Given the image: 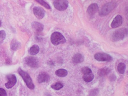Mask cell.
I'll use <instances>...</instances> for the list:
<instances>
[{"instance_id": "ffe728a7", "label": "cell", "mask_w": 128, "mask_h": 96, "mask_svg": "<svg viewBox=\"0 0 128 96\" xmlns=\"http://www.w3.org/2000/svg\"><path fill=\"white\" fill-rule=\"evenodd\" d=\"M117 69L118 72L120 74H124V72H125V70H126V65H125L124 63L121 62V63H119V64H118V66Z\"/></svg>"}, {"instance_id": "484cf974", "label": "cell", "mask_w": 128, "mask_h": 96, "mask_svg": "<svg viewBox=\"0 0 128 96\" xmlns=\"http://www.w3.org/2000/svg\"><path fill=\"white\" fill-rule=\"evenodd\" d=\"M7 93L5 89L0 88V96H6Z\"/></svg>"}, {"instance_id": "7a4b0ae2", "label": "cell", "mask_w": 128, "mask_h": 96, "mask_svg": "<svg viewBox=\"0 0 128 96\" xmlns=\"http://www.w3.org/2000/svg\"><path fill=\"white\" fill-rule=\"evenodd\" d=\"M18 72L22 78L28 88L31 90L34 89V85L33 83L31 78L29 74L20 68H19L18 69Z\"/></svg>"}, {"instance_id": "d6986e66", "label": "cell", "mask_w": 128, "mask_h": 96, "mask_svg": "<svg viewBox=\"0 0 128 96\" xmlns=\"http://www.w3.org/2000/svg\"><path fill=\"white\" fill-rule=\"evenodd\" d=\"M94 76L92 72L84 75L83 76V79L85 82L87 83H89L92 81L94 79Z\"/></svg>"}, {"instance_id": "3957f363", "label": "cell", "mask_w": 128, "mask_h": 96, "mask_svg": "<svg viewBox=\"0 0 128 96\" xmlns=\"http://www.w3.org/2000/svg\"><path fill=\"white\" fill-rule=\"evenodd\" d=\"M117 3L114 1L106 3L101 9L99 12V15L101 17H104L108 15L117 7Z\"/></svg>"}, {"instance_id": "ba28073f", "label": "cell", "mask_w": 128, "mask_h": 96, "mask_svg": "<svg viewBox=\"0 0 128 96\" xmlns=\"http://www.w3.org/2000/svg\"><path fill=\"white\" fill-rule=\"evenodd\" d=\"M8 82L5 84V86L8 89L11 88L14 86L17 83V78L15 75L11 74L6 76Z\"/></svg>"}, {"instance_id": "6da1fadb", "label": "cell", "mask_w": 128, "mask_h": 96, "mask_svg": "<svg viewBox=\"0 0 128 96\" xmlns=\"http://www.w3.org/2000/svg\"><path fill=\"white\" fill-rule=\"evenodd\" d=\"M128 29L122 28L114 32L111 36V39L113 42H117L124 39L128 35Z\"/></svg>"}, {"instance_id": "52a82bcc", "label": "cell", "mask_w": 128, "mask_h": 96, "mask_svg": "<svg viewBox=\"0 0 128 96\" xmlns=\"http://www.w3.org/2000/svg\"><path fill=\"white\" fill-rule=\"evenodd\" d=\"M94 58L97 61L101 62H110L113 58L110 55L106 53H98L94 55Z\"/></svg>"}, {"instance_id": "277c9868", "label": "cell", "mask_w": 128, "mask_h": 96, "mask_svg": "<svg viewBox=\"0 0 128 96\" xmlns=\"http://www.w3.org/2000/svg\"><path fill=\"white\" fill-rule=\"evenodd\" d=\"M50 39L51 43L54 45L64 44L66 42V39L64 36L61 33L58 32H55L52 33Z\"/></svg>"}, {"instance_id": "8992f818", "label": "cell", "mask_w": 128, "mask_h": 96, "mask_svg": "<svg viewBox=\"0 0 128 96\" xmlns=\"http://www.w3.org/2000/svg\"><path fill=\"white\" fill-rule=\"evenodd\" d=\"M24 62L31 68H37L39 66V62L38 59L33 56H28L25 58Z\"/></svg>"}, {"instance_id": "4fadbf2b", "label": "cell", "mask_w": 128, "mask_h": 96, "mask_svg": "<svg viewBox=\"0 0 128 96\" xmlns=\"http://www.w3.org/2000/svg\"><path fill=\"white\" fill-rule=\"evenodd\" d=\"M84 57L82 54L78 53L75 54L72 58V61L74 64H78L83 62Z\"/></svg>"}, {"instance_id": "30bf717a", "label": "cell", "mask_w": 128, "mask_h": 96, "mask_svg": "<svg viewBox=\"0 0 128 96\" xmlns=\"http://www.w3.org/2000/svg\"><path fill=\"white\" fill-rule=\"evenodd\" d=\"M123 19L122 16L118 15L114 19L111 24V27L113 28H116L121 26L123 24Z\"/></svg>"}, {"instance_id": "e0dca14e", "label": "cell", "mask_w": 128, "mask_h": 96, "mask_svg": "<svg viewBox=\"0 0 128 96\" xmlns=\"http://www.w3.org/2000/svg\"><path fill=\"white\" fill-rule=\"evenodd\" d=\"M110 71H111L110 69L107 67H105L99 69L98 72V74L100 77H104L109 74Z\"/></svg>"}, {"instance_id": "9a60e30c", "label": "cell", "mask_w": 128, "mask_h": 96, "mask_svg": "<svg viewBox=\"0 0 128 96\" xmlns=\"http://www.w3.org/2000/svg\"><path fill=\"white\" fill-rule=\"evenodd\" d=\"M21 47V43L19 42L15 39L12 41L11 43V47L12 50L16 51L20 49Z\"/></svg>"}, {"instance_id": "ac0fdd59", "label": "cell", "mask_w": 128, "mask_h": 96, "mask_svg": "<svg viewBox=\"0 0 128 96\" xmlns=\"http://www.w3.org/2000/svg\"><path fill=\"white\" fill-rule=\"evenodd\" d=\"M67 71L64 69H60L56 70L55 72V74L58 77H66L68 75Z\"/></svg>"}, {"instance_id": "83f0119b", "label": "cell", "mask_w": 128, "mask_h": 96, "mask_svg": "<svg viewBox=\"0 0 128 96\" xmlns=\"http://www.w3.org/2000/svg\"><path fill=\"white\" fill-rule=\"evenodd\" d=\"M44 96H51L50 94L48 93H45L44 94Z\"/></svg>"}, {"instance_id": "d4e9b609", "label": "cell", "mask_w": 128, "mask_h": 96, "mask_svg": "<svg viewBox=\"0 0 128 96\" xmlns=\"http://www.w3.org/2000/svg\"><path fill=\"white\" fill-rule=\"evenodd\" d=\"M99 93L98 89L95 88L91 90L90 92L89 95V96H97Z\"/></svg>"}, {"instance_id": "f1b7e54d", "label": "cell", "mask_w": 128, "mask_h": 96, "mask_svg": "<svg viewBox=\"0 0 128 96\" xmlns=\"http://www.w3.org/2000/svg\"><path fill=\"white\" fill-rule=\"evenodd\" d=\"M1 25H2V22L1 21H0V27L1 26Z\"/></svg>"}, {"instance_id": "4316f807", "label": "cell", "mask_w": 128, "mask_h": 96, "mask_svg": "<svg viewBox=\"0 0 128 96\" xmlns=\"http://www.w3.org/2000/svg\"><path fill=\"white\" fill-rule=\"evenodd\" d=\"M109 79L110 81H111V82L115 81L116 79V76H115V75L112 74L110 76Z\"/></svg>"}, {"instance_id": "44dd1931", "label": "cell", "mask_w": 128, "mask_h": 96, "mask_svg": "<svg viewBox=\"0 0 128 96\" xmlns=\"http://www.w3.org/2000/svg\"><path fill=\"white\" fill-rule=\"evenodd\" d=\"M64 85L61 83L57 82L52 84L51 86V88L56 91H59L63 88Z\"/></svg>"}, {"instance_id": "603a6c76", "label": "cell", "mask_w": 128, "mask_h": 96, "mask_svg": "<svg viewBox=\"0 0 128 96\" xmlns=\"http://www.w3.org/2000/svg\"><path fill=\"white\" fill-rule=\"evenodd\" d=\"M5 32L3 30L0 31V44L2 43L6 38Z\"/></svg>"}, {"instance_id": "7c38bea8", "label": "cell", "mask_w": 128, "mask_h": 96, "mask_svg": "<svg viewBox=\"0 0 128 96\" xmlns=\"http://www.w3.org/2000/svg\"><path fill=\"white\" fill-rule=\"evenodd\" d=\"M98 10V6L97 4L93 3L90 4L87 8V12L89 15L93 16L95 14Z\"/></svg>"}, {"instance_id": "8fae6325", "label": "cell", "mask_w": 128, "mask_h": 96, "mask_svg": "<svg viewBox=\"0 0 128 96\" xmlns=\"http://www.w3.org/2000/svg\"><path fill=\"white\" fill-rule=\"evenodd\" d=\"M50 79L49 74L46 72H41L37 77V80L39 83L48 82H49Z\"/></svg>"}, {"instance_id": "2e32d148", "label": "cell", "mask_w": 128, "mask_h": 96, "mask_svg": "<svg viewBox=\"0 0 128 96\" xmlns=\"http://www.w3.org/2000/svg\"><path fill=\"white\" fill-rule=\"evenodd\" d=\"M40 51L39 47L37 45H34L30 48L29 53L31 55H35L39 53Z\"/></svg>"}, {"instance_id": "cb8c5ba5", "label": "cell", "mask_w": 128, "mask_h": 96, "mask_svg": "<svg viewBox=\"0 0 128 96\" xmlns=\"http://www.w3.org/2000/svg\"><path fill=\"white\" fill-rule=\"evenodd\" d=\"M81 72L82 74H84V75L92 72L91 69L87 67H84L82 68L81 69Z\"/></svg>"}, {"instance_id": "5bb4252c", "label": "cell", "mask_w": 128, "mask_h": 96, "mask_svg": "<svg viewBox=\"0 0 128 96\" xmlns=\"http://www.w3.org/2000/svg\"><path fill=\"white\" fill-rule=\"evenodd\" d=\"M31 25L33 29L38 32H42L44 29V25L42 23L38 22H33Z\"/></svg>"}, {"instance_id": "5b68a950", "label": "cell", "mask_w": 128, "mask_h": 96, "mask_svg": "<svg viewBox=\"0 0 128 96\" xmlns=\"http://www.w3.org/2000/svg\"><path fill=\"white\" fill-rule=\"evenodd\" d=\"M53 5L57 10L64 11L68 7V0H54Z\"/></svg>"}, {"instance_id": "7402d4cb", "label": "cell", "mask_w": 128, "mask_h": 96, "mask_svg": "<svg viewBox=\"0 0 128 96\" xmlns=\"http://www.w3.org/2000/svg\"><path fill=\"white\" fill-rule=\"evenodd\" d=\"M36 2L39 3V4L42 5L45 8H46L47 9H51V7L50 5L47 3L45 1H44V0H35Z\"/></svg>"}, {"instance_id": "9c48e42d", "label": "cell", "mask_w": 128, "mask_h": 96, "mask_svg": "<svg viewBox=\"0 0 128 96\" xmlns=\"http://www.w3.org/2000/svg\"><path fill=\"white\" fill-rule=\"evenodd\" d=\"M33 12L35 16L38 19H42L44 18L45 15V11L41 7H35L33 9Z\"/></svg>"}]
</instances>
